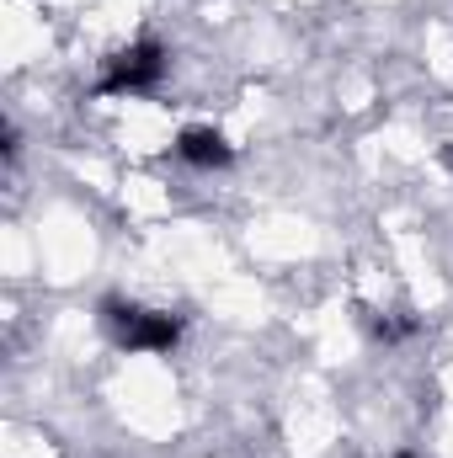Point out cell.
<instances>
[{
    "label": "cell",
    "instance_id": "6da1fadb",
    "mask_svg": "<svg viewBox=\"0 0 453 458\" xmlns=\"http://www.w3.org/2000/svg\"><path fill=\"white\" fill-rule=\"evenodd\" d=\"M102 320L113 331V342L123 352H171L182 342V315L171 310H144V304H123V299H107L102 304Z\"/></svg>",
    "mask_w": 453,
    "mask_h": 458
},
{
    "label": "cell",
    "instance_id": "7a4b0ae2",
    "mask_svg": "<svg viewBox=\"0 0 453 458\" xmlns=\"http://www.w3.org/2000/svg\"><path fill=\"white\" fill-rule=\"evenodd\" d=\"M160 75H166V48L155 38H139V43L117 48L107 59V70L97 81V97H144V91L160 86Z\"/></svg>",
    "mask_w": 453,
    "mask_h": 458
},
{
    "label": "cell",
    "instance_id": "3957f363",
    "mask_svg": "<svg viewBox=\"0 0 453 458\" xmlns=\"http://www.w3.org/2000/svg\"><path fill=\"white\" fill-rule=\"evenodd\" d=\"M176 155H182L187 165H198V171H219V165L235 160V144H229L225 128L198 123V128H182V133H176Z\"/></svg>",
    "mask_w": 453,
    "mask_h": 458
},
{
    "label": "cell",
    "instance_id": "277c9868",
    "mask_svg": "<svg viewBox=\"0 0 453 458\" xmlns=\"http://www.w3.org/2000/svg\"><path fill=\"white\" fill-rule=\"evenodd\" d=\"M395 458H422V454H411V448H400V454H395Z\"/></svg>",
    "mask_w": 453,
    "mask_h": 458
}]
</instances>
